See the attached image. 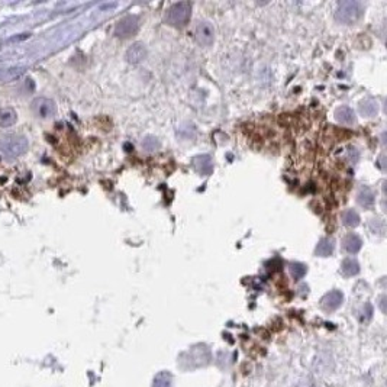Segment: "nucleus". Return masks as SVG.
Masks as SVG:
<instances>
[{"label": "nucleus", "instance_id": "17", "mask_svg": "<svg viewBox=\"0 0 387 387\" xmlns=\"http://www.w3.org/2000/svg\"><path fill=\"white\" fill-rule=\"evenodd\" d=\"M342 222L350 228H355L360 224V215L354 209H348L342 213Z\"/></svg>", "mask_w": 387, "mask_h": 387}, {"label": "nucleus", "instance_id": "3", "mask_svg": "<svg viewBox=\"0 0 387 387\" xmlns=\"http://www.w3.org/2000/svg\"><path fill=\"white\" fill-rule=\"evenodd\" d=\"M191 16V5L189 2H179L174 3L167 12V23L171 27L181 28L187 25Z\"/></svg>", "mask_w": 387, "mask_h": 387}, {"label": "nucleus", "instance_id": "6", "mask_svg": "<svg viewBox=\"0 0 387 387\" xmlns=\"http://www.w3.org/2000/svg\"><path fill=\"white\" fill-rule=\"evenodd\" d=\"M196 39L200 45L210 46L215 41V31L209 22H199L196 27Z\"/></svg>", "mask_w": 387, "mask_h": 387}, {"label": "nucleus", "instance_id": "2", "mask_svg": "<svg viewBox=\"0 0 387 387\" xmlns=\"http://www.w3.org/2000/svg\"><path fill=\"white\" fill-rule=\"evenodd\" d=\"M362 15H364V6L360 2H354V0L340 3L338 9L335 12L336 20L341 23H345V25L355 23L357 20H360Z\"/></svg>", "mask_w": 387, "mask_h": 387}, {"label": "nucleus", "instance_id": "15", "mask_svg": "<svg viewBox=\"0 0 387 387\" xmlns=\"http://www.w3.org/2000/svg\"><path fill=\"white\" fill-rule=\"evenodd\" d=\"M358 203L364 207H371L374 205V193L369 187H362L358 193Z\"/></svg>", "mask_w": 387, "mask_h": 387}, {"label": "nucleus", "instance_id": "16", "mask_svg": "<svg viewBox=\"0 0 387 387\" xmlns=\"http://www.w3.org/2000/svg\"><path fill=\"white\" fill-rule=\"evenodd\" d=\"M360 110L364 116H369V117L374 116L378 110L377 102H376V100H373V99L364 100V102H362V103L360 105Z\"/></svg>", "mask_w": 387, "mask_h": 387}, {"label": "nucleus", "instance_id": "12", "mask_svg": "<svg viewBox=\"0 0 387 387\" xmlns=\"http://www.w3.org/2000/svg\"><path fill=\"white\" fill-rule=\"evenodd\" d=\"M361 247H362V241L360 236H357L355 234H350L344 239V248L350 254H357L361 250Z\"/></svg>", "mask_w": 387, "mask_h": 387}, {"label": "nucleus", "instance_id": "10", "mask_svg": "<svg viewBox=\"0 0 387 387\" xmlns=\"http://www.w3.org/2000/svg\"><path fill=\"white\" fill-rule=\"evenodd\" d=\"M335 117L338 122H341L344 125H351L355 122V113L350 106H341V108L336 109Z\"/></svg>", "mask_w": 387, "mask_h": 387}, {"label": "nucleus", "instance_id": "19", "mask_svg": "<svg viewBox=\"0 0 387 387\" xmlns=\"http://www.w3.org/2000/svg\"><path fill=\"white\" fill-rule=\"evenodd\" d=\"M290 271H292V276L295 277V280H300L305 274H306V265L300 264V262H295L290 265Z\"/></svg>", "mask_w": 387, "mask_h": 387}, {"label": "nucleus", "instance_id": "1", "mask_svg": "<svg viewBox=\"0 0 387 387\" xmlns=\"http://www.w3.org/2000/svg\"><path fill=\"white\" fill-rule=\"evenodd\" d=\"M29 144L23 135H8L0 141V153L6 158H18L27 153Z\"/></svg>", "mask_w": 387, "mask_h": 387}, {"label": "nucleus", "instance_id": "5", "mask_svg": "<svg viewBox=\"0 0 387 387\" xmlns=\"http://www.w3.org/2000/svg\"><path fill=\"white\" fill-rule=\"evenodd\" d=\"M32 110L36 116L41 119L54 116L55 113V103L51 99L46 98H38L32 102Z\"/></svg>", "mask_w": 387, "mask_h": 387}, {"label": "nucleus", "instance_id": "4", "mask_svg": "<svg viewBox=\"0 0 387 387\" xmlns=\"http://www.w3.org/2000/svg\"><path fill=\"white\" fill-rule=\"evenodd\" d=\"M138 28H139L138 18L135 15H128L117 22L116 28H115V35L119 38H129V36L135 35Z\"/></svg>", "mask_w": 387, "mask_h": 387}, {"label": "nucleus", "instance_id": "14", "mask_svg": "<svg viewBox=\"0 0 387 387\" xmlns=\"http://www.w3.org/2000/svg\"><path fill=\"white\" fill-rule=\"evenodd\" d=\"M341 270L344 273V276H355V274H358V271H360V264L355 261L354 258H347V260H344L341 265Z\"/></svg>", "mask_w": 387, "mask_h": 387}, {"label": "nucleus", "instance_id": "8", "mask_svg": "<svg viewBox=\"0 0 387 387\" xmlns=\"http://www.w3.org/2000/svg\"><path fill=\"white\" fill-rule=\"evenodd\" d=\"M342 299H344V296H342L341 292L333 290V292H329L328 295H325L322 297L321 303H322V307L326 309V310H335V309H338V307L341 306Z\"/></svg>", "mask_w": 387, "mask_h": 387}, {"label": "nucleus", "instance_id": "7", "mask_svg": "<svg viewBox=\"0 0 387 387\" xmlns=\"http://www.w3.org/2000/svg\"><path fill=\"white\" fill-rule=\"evenodd\" d=\"M147 58V48L141 42H135L126 51V61L129 64H139Z\"/></svg>", "mask_w": 387, "mask_h": 387}, {"label": "nucleus", "instance_id": "9", "mask_svg": "<svg viewBox=\"0 0 387 387\" xmlns=\"http://www.w3.org/2000/svg\"><path fill=\"white\" fill-rule=\"evenodd\" d=\"M193 165L202 176H210L213 173V162L209 155H199L193 160Z\"/></svg>", "mask_w": 387, "mask_h": 387}, {"label": "nucleus", "instance_id": "20", "mask_svg": "<svg viewBox=\"0 0 387 387\" xmlns=\"http://www.w3.org/2000/svg\"><path fill=\"white\" fill-rule=\"evenodd\" d=\"M158 147H160V142H158L157 138H154V136L145 138L144 142H142V148H144L145 151H148V153H153Z\"/></svg>", "mask_w": 387, "mask_h": 387}, {"label": "nucleus", "instance_id": "13", "mask_svg": "<svg viewBox=\"0 0 387 387\" xmlns=\"http://www.w3.org/2000/svg\"><path fill=\"white\" fill-rule=\"evenodd\" d=\"M18 120V115L13 109H2L0 110V126L2 128H9L15 125Z\"/></svg>", "mask_w": 387, "mask_h": 387}, {"label": "nucleus", "instance_id": "18", "mask_svg": "<svg viewBox=\"0 0 387 387\" xmlns=\"http://www.w3.org/2000/svg\"><path fill=\"white\" fill-rule=\"evenodd\" d=\"M153 387H171L170 373H160L154 378Z\"/></svg>", "mask_w": 387, "mask_h": 387}, {"label": "nucleus", "instance_id": "11", "mask_svg": "<svg viewBox=\"0 0 387 387\" xmlns=\"http://www.w3.org/2000/svg\"><path fill=\"white\" fill-rule=\"evenodd\" d=\"M335 250V243H333V239L331 238H324V239H321L319 244L316 245V255H319V257H329L331 254Z\"/></svg>", "mask_w": 387, "mask_h": 387}]
</instances>
